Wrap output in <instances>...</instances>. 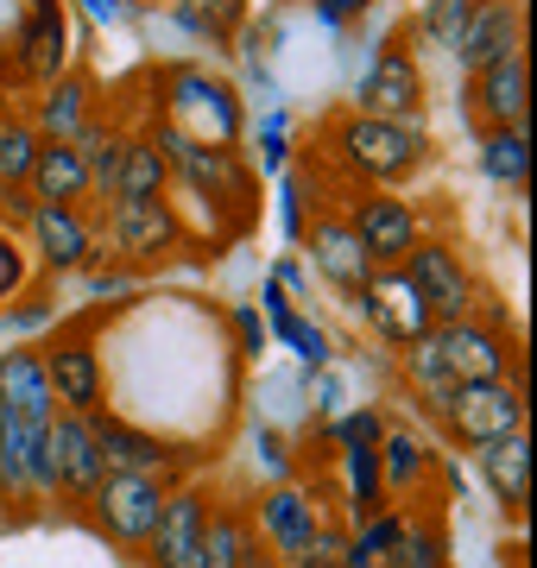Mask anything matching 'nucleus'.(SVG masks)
I'll return each mask as SVG.
<instances>
[{
  "instance_id": "obj_11",
  "label": "nucleus",
  "mask_w": 537,
  "mask_h": 568,
  "mask_svg": "<svg viewBox=\"0 0 537 568\" xmlns=\"http://www.w3.org/2000/svg\"><path fill=\"white\" fill-rule=\"evenodd\" d=\"M44 379H51V392H58V410H83V417L102 410L108 379H102V354H95V342H89V328H70V335L51 342Z\"/></svg>"
},
{
  "instance_id": "obj_40",
  "label": "nucleus",
  "mask_w": 537,
  "mask_h": 568,
  "mask_svg": "<svg viewBox=\"0 0 537 568\" xmlns=\"http://www.w3.org/2000/svg\"><path fill=\"white\" fill-rule=\"evenodd\" d=\"M335 568H342V562H335Z\"/></svg>"
},
{
  "instance_id": "obj_15",
  "label": "nucleus",
  "mask_w": 537,
  "mask_h": 568,
  "mask_svg": "<svg viewBox=\"0 0 537 568\" xmlns=\"http://www.w3.org/2000/svg\"><path fill=\"white\" fill-rule=\"evenodd\" d=\"M518 44H525V7H518V0H475L449 51H455V63L475 77L480 63L506 58V51H518Z\"/></svg>"
},
{
  "instance_id": "obj_9",
  "label": "nucleus",
  "mask_w": 537,
  "mask_h": 568,
  "mask_svg": "<svg viewBox=\"0 0 537 568\" xmlns=\"http://www.w3.org/2000/svg\"><path fill=\"white\" fill-rule=\"evenodd\" d=\"M354 297H361V310H367V323L379 328V335H386L393 347L417 342V335H424V328L436 323V316H430V304L417 297V284L405 278L398 265H373V278L361 284Z\"/></svg>"
},
{
  "instance_id": "obj_38",
  "label": "nucleus",
  "mask_w": 537,
  "mask_h": 568,
  "mask_svg": "<svg viewBox=\"0 0 537 568\" xmlns=\"http://www.w3.org/2000/svg\"><path fill=\"white\" fill-rule=\"evenodd\" d=\"M241 568H285V562H278V556H272L260 537H253V549H247V562H241Z\"/></svg>"
},
{
  "instance_id": "obj_31",
  "label": "nucleus",
  "mask_w": 537,
  "mask_h": 568,
  "mask_svg": "<svg viewBox=\"0 0 537 568\" xmlns=\"http://www.w3.org/2000/svg\"><path fill=\"white\" fill-rule=\"evenodd\" d=\"M468 7H475V0H424V13H417V32H424L430 44H443V51H449L455 32H462V20H468Z\"/></svg>"
},
{
  "instance_id": "obj_26",
  "label": "nucleus",
  "mask_w": 537,
  "mask_h": 568,
  "mask_svg": "<svg viewBox=\"0 0 537 568\" xmlns=\"http://www.w3.org/2000/svg\"><path fill=\"white\" fill-rule=\"evenodd\" d=\"M253 518L241 506H209V525H203V549H196V568H241L253 549Z\"/></svg>"
},
{
  "instance_id": "obj_35",
  "label": "nucleus",
  "mask_w": 537,
  "mask_h": 568,
  "mask_svg": "<svg viewBox=\"0 0 537 568\" xmlns=\"http://www.w3.org/2000/svg\"><path fill=\"white\" fill-rule=\"evenodd\" d=\"M32 209H39V196H32L26 183H0V222L7 227H26L32 222Z\"/></svg>"
},
{
  "instance_id": "obj_1",
  "label": "nucleus",
  "mask_w": 537,
  "mask_h": 568,
  "mask_svg": "<svg viewBox=\"0 0 537 568\" xmlns=\"http://www.w3.org/2000/svg\"><path fill=\"white\" fill-rule=\"evenodd\" d=\"M330 152L342 164H348L354 178L367 183H393L405 178V171H417L424 164V152H430V133L417 121H379V114H342V121L330 126Z\"/></svg>"
},
{
  "instance_id": "obj_10",
  "label": "nucleus",
  "mask_w": 537,
  "mask_h": 568,
  "mask_svg": "<svg viewBox=\"0 0 537 568\" xmlns=\"http://www.w3.org/2000/svg\"><path fill=\"white\" fill-rule=\"evenodd\" d=\"M159 152H165V164L178 171V178H190L196 190H209V203L215 196H247V164L234 159L227 145H203V140H190L184 126H159Z\"/></svg>"
},
{
  "instance_id": "obj_27",
  "label": "nucleus",
  "mask_w": 537,
  "mask_h": 568,
  "mask_svg": "<svg viewBox=\"0 0 537 568\" xmlns=\"http://www.w3.org/2000/svg\"><path fill=\"white\" fill-rule=\"evenodd\" d=\"M89 121V82L83 77H58L44 82V102H39V140H77Z\"/></svg>"
},
{
  "instance_id": "obj_13",
  "label": "nucleus",
  "mask_w": 537,
  "mask_h": 568,
  "mask_svg": "<svg viewBox=\"0 0 537 568\" xmlns=\"http://www.w3.org/2000/svg\"><path fill=\"white\" fill-rule=\"evenodd\" d=\"M417 108H424V70H417L412 51H398L386 44L379 63H373L361 89H354V114H379V121H417Z\"/></svg>"
},
{
  "instance_id": "obj_32",
  "label": "nucleus",
  "mask_w": 537,
  "mask_h": 568,
  "mask_svg": "<svg viewBox=\"0 0 537 568\" xmlns=\"http://www.w3.org/2000/svg\"><path fill=\"white\" fill-rule=\"evenodd\" d=\"M272 316H278V335H285L297 354H304V366H323V361H330V342H323L316 328L297 323V316H291V304H278V297H272Z\"/></svg>"
},
{
  "instance_id": "obj_14",
  "label": "nucleus",
  "mask_w": 537,
  "mask_h": 568,
  "mask_svg": "<svg viewBox=\"0 0 537 568\" xmlns=\"http://www.w3.org/2000/svg\"><path fill=\"white\" fill-rule=\"evenodd\" d=\"M316 518H323V506H316L304 487H272L266 499H260V511H253V530H260V544H266L285 568H304Z\"/></svg>"
},
{
  "instance_id": "obj_16",
  "label": "nucleus",
  "mask_w": 537,
  "mask_h": 568,
  "mask_svg": "<svg viewBox=\"0 0 537 568\" xmlns=\"http://www.w3.org/2000/svg\"><path fill=\"white\" fill-rule=\"evenodd\" d=\"M348 227H354V241H361V253H367L373 265H398L417 241H424V234H417V209L398 203V196H361Z\"/></svg>"
},
{
  "instance_id": "obj_2",
  "label": "nucleus",
  "mask_w": 537,
  "mask_h": 568,
  "mask_svg": "<svg viewBox=\"0 0 537 568\" xmlns=\"http://www.w3.org/2000/svg\"><path fill=\"white\" fill-rule=\"evenodd\" d=\"M424 405L443 417V429H449L462 448H480V443H494V436H513V429H525V392L506 386V379H468V386H443L436 398H424Z\"/></svg>"
},
{
  "instance_id": "obj_12",
  "label": "nucleus",
  "mask_w": 537,
  "mask_h": 568,
  "mask_svg": "<svg viewBox=\"0 0 537 568\" xmlns=\"http://www.w3.org/2000/svg\"><path fill=\"white\" fill-rule=\"evenodd\" d=\"M468 102H475L480 126H525L531 114V63H525V44L506 51V58L480 63L468 77Z\"/></svg>"
},
{
  "instance_id": "obj_29",
  "label": "nucleus",
  "mask_w": 537,
  "mask_h": 568,
  "mask_svg": "<svg viewBox=\"0 0 537 568\" xmlns=\"http://www.w3.org/2000/svg\"><path fill=\"white\" fill-rule=\"evenodd\" d=\"M480 171L494 183L525 190V178H531V140H525V126H487L480 133Z\"/></svg>"
},
{
  "instance_id": "obj_28",
  "label": "nucleus",
  "mask_w": 537,
  "mask_h": 568,
  "mask_svg": "<svg viewBox=\"0 0 537 568\" xmlns=\"http://www.w3.org/2000/svg\"><path fill=\"white\" fill-rule=\"evenodd\" d=\"M171 164L152 140H126L121 152V178H114V203H145V196H165Z\"/></svg>"
},
{
  "instance_id": "obj_3",
  "label": "nucleus",
  "mask_w": 537,
  "mask_h": 568,
  "mask_svg": "<svg viewBox=\"0 0 537 568\" xmlns=\"http://www.w3.org/2000/svg\"><path fill=\"white\" fill-rule=\"evenodd\" d=\"M165 480H152V474H114L108 467L102 480L89 487V518H95V530H102L108 544L121 549H140L145 537H152V525H159V511H165Z\"/></svg>"
},
{
  "instance_id": "obj_20",
  "label": "nucleus",
  "mask_w": 537,
  "mask_h": 568,
  "mask_svg": "<svg viewBox=\"0 0 537 568\" xmlns=\"http://www.w3.org/2000/svg\"><path fill=\"white\" fill-rule=\"evenodd\" d=\"M26 227H32V246H39V260L51 265V272H77V265H89V253H95V234H89V222L77 215V203H39Z\"/></svg>"
},
{
  "instance_id": "obj_23",
  "label": "nucleus",
  "mask_w": 537,
  "mask_h": 568,
  "mask_svg": "<svg viewBox=\"0 0 537 568\" xmlns=\"http://www.w3.org/2000/svg\"><path fill=\"white\" fill-rule=\"evenodd\" d=\"M373 448H379V487L398 493V499H405V493H424L436 480V455L424 448V436H412L405 424H386Z\"/></svg>"
},
{
  "instance_id": "obj_34",
  "label": "nucleus",
  "mask_w": 537,
  "mask_h": 568,
  "mask_svg": "<svg viewBox=\"0 0 537 568\" xmlns=\"http://www.w3.org/2000/svg\"><path fill=\"white\" fill-rule=\"evenodd\" d=\"M379 429H386V417L373 405H361V410H348L342 424H335V448H354V443H379Z\"/></svg>"
},
{
  "instance_id": "obj_4",
  "label": "nucleus",
  "mask_w": 537,
  "mask_h": 568,
  "mask_svg": "<svg viewBox=\"0 0 537 568\" xmlns=\"http://www.w3.org/2000/svg\"><path fill=\"white\" fill-rule=\"evenodd\" d=\"M89 424H95V443H102V467H114V474H152V480H165V487H178V474L190 467V455L178 443H165V436H152V429L126 424V417H114V410H89Z\"/></svg>"
},
{
  "instance_id": "obj_19",
  "label": "nucleus",
  "mask_w": 537,
  "mask_h": 568,
  "mask_svg": "<svg viewBox=\"0 0 537 568\" xmlns=\"http://www.w3.org/2000/svg\"><path fill=\"white\" fill-rule=\"evenodd\" d=\"M0 410H13L26 424H51L58 417V392L44 379V354H32V347H7L0 354Z\"/></svg>"
},
{
  "instance_id": "obj_6",
  "label": "nucleus",
  "mask_w": 537,
  "mask_h": 568,
  "mask_svg": "<svg viewBox=\"0 0 537 568\" xmlns=\"http://www.w3.org/2000/svg\"><path fill=\"white\" fill-rule=\"evenodd\" d=\"M424 342L436 347V361H443V373H449L455 386H468V379H506V366H513L506 335L475 323V316H462V323H430Z\"/></svg>"
},
{
  "instance_id": "obj_24",
  "label": "nucleus",
  "mask_w": 537,
  "mask_h": 568,
  "mask_svg": "<svg viewBox=\"0 0 537 568\" xmlns=\"http://www.w3.org/2000/svg\"><path fill=\"white\" fill-rule=\"evenodd\" d=\"M26 190H32L39 203H83L89 196V159L70 140H44L39 159H32Z\"/></svg>"
},
{
  "instance_id": "obj_33",
  "label": "nucleus",
  "mask_w": 537,
  "mask_h": 568,
  "mask_svg": "<svg viewBox=\"0 0 537 568\" xmlns=\"http://www.w3.org/2000/svg\"><path fill=\"white\" fill-rule=\"evenodd\" d=\"M342 549H348V525H335V518H316L311 549H304V568H335V562H342Z\"/></svg>"
},
{
  "instance_id": "obj_39",
  "label": "nucleus",
  "mask_w": 537,
  "mask_h": 568,
  "mask_svg": "<svg viewBox=\"0 0 537 568\" xmlns=\"http://www.w3.org/2000/svg\"><path fill=\"white\" fill-rule=\"evenodd\" d=\"M0 511H7V487H0Z\"/></svg>"
},
{
  "instance_id": "obj_30",
  "label": "nucleus",
  "mask_w": 537,
  "mask_h": 568,
  "mask_svg": "<svg viewBox=\"0 0 537 568\" xmlns=\"http://www.w3.org/2000/svg\"><path fill=\"white\" fill-rule=\"evenodd\" d=\"M39 126L32 121H7L0 126V183H26L32 178V159H39Z\"/></svg>"
},
{
  "instance_id": "obj_36",
  "label": "nucleus",
  "mask_w": 537,
  "mask_h": 568,
  "mask_svg": "<svg viewBox=\"0 0 537 568\" xmlns=\"http://www.w3.org/2000/svg\"><path fill=\"white\" fill-rule=\"evenodd\" d=\"M323 7V20H354V13H367L373 0H316Z\"/></svg>"
},
{
  "instance_id": "obj_8",
  "label": "nucleus",
  "mask_w": 537,
  "mask_h": 568,
  "mask_svg": "<svg viewBox=\"0 0 537 568\" xmlns=\"http://www.w3.org/2000/svg\"><path fill=\"white\" fill-rule=\"evenodd\" d=\"M44 448H51V474H58V499L70 506H83L89 487L102 480V443H95V424H89L83 410H58L51 424H44Z\"/></svg>"
},
{
  "instance_id": "obj_5",
  "label": "nucleus",
  "mask_w": 537,
  "mask_h": 568,
  "mask_svg": "<svg viewBox=\"0 0 537 568\" xmlns=\"http://www.w3.org/2000/svg\"><path fill=\"white\" fill-rule=\"evenodd\" d=\"M398 265H405V278L417 284V297L430 304L436 323H462V316H475V278H468V265H462L455 246L417 241Z\"/></svg>"
},
{
  "instance_id": "obj_18",
  "label": "nucleus",
  "mask_w": 537,
  "mask_h": 568,
  "mask_svg": "<svg viewBox=\"0 0 537 568\" xmlns=\"http://www.w3.org/2000/svg\"><path fill=\"white\" fill-rule=\"evenodd\" d=\"M63 44H70V26H63L58 0H32V20L13 32V70L26 82H58L63 77Z\"/></svg>"
},
{
  "instance_id": "obj_7",
  "label": "nucleus",
  "mask_w": 537,
  "mask_h": 568,
  "mask_svg": "<svg viewBox=\"0 0 537 568\" xmlns=\"http://www.w3.org/2000/svg\"><path fill=\"white\" fill-rule=\"evenodd\" d=\"M209 487H171L165 493V511L152 537L140 544L145 568H196V549H203V525H209Z\"/></svg>"
},
{
  "instance_id": "obj_37",
  "label": "nucleus",
  "mask_w": 537,
  "mask_h": 568,
  "mask_svg": "<svg viewBox=\"0 0 537 568\" xmlns=\"http://www.w3.org/2000/svg\"><path fill=\"white\" fill-rule=\"evenodd\" d=\"M203 7H215V20H209L215 32H227V26L241 20V0H203Z\"/></svg>"
},
{
  "instance_id": "obj_21",
  "label": "nucleus",
  "mask_w": 537,
  "mask_h": 568,
  "mask_svg": "<svg viewBox=\"0 0 537 568\" xmlns=\"http://www.w3.org/2000/svg\"><path fill=\"white\" fill-rule=\"evenodd\" d=\"M480 474H487V487L506 511H525L531 506V429H513V436H494V443H480Z\"/></svg>"
},
{
  "instance_id": "obj_17",
  "label": "nucleus",
  "mask_w": 537,
  "mask_h": 568,
  "mask_svg": "<svg viewBox=\"0 0 537 568\" xmlns=\"http://www.w3.org/2000/svg\"><path fill=\"white\" fill-rule=\"evenodd\" d=\"M184 241V222L165 196H145V203H114L108 215V246L126 253V260H152V253H171Z\"/></svg>"
},
{
  "instance_id": "obj_25",
  "label": "nucleus",
  "mask_w": 537,
  "mask_h": 568,
  "mask_svg": "<svg viewBox=\"0 0 537 568\" xmlns=\"http://www.w3.org/2000/svg\"><path fill=\"white\" fill-rule=\"evenodd\" d=\"M379 568H449V525L436 511H417L405 518L393 537V549L379 556Z\"/></svg>"
},
{
  "instance_id": "obj_22",
  "label": "nucleus",
  "mask_w": 537,
  "mask_h": 568,
  "mask_svg": "<svg viewBox=\"0 0 537 568\" xmlns=\"http://www.w3.org/2000/svg\"><path fill=\"white\" fill-rule=\"evenodd\" d=\"M311 260H316V272H323V278H330L335 291H348V297L373 278V260L361 253L354 227H348V222H335V215L311 222Z\"/></svg>"
}]
</instances>
